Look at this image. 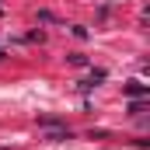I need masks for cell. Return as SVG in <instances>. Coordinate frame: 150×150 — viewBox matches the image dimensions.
<instances>
[{"label":"cell","mask_w":150,"mask_h":150,"mask_svg":"<svg viewBox=\"0 0 150 150\" xmlns=\"http://www.w3.org/2000/svg\"><path fill=\"white\" fill-rule=\"evenodd\" d=\"M126 91H129V94H136V98H143V94H147V87H143L140 80H133V84H126Z\"/></svg>","instance_id":"6da1fadb"},{"label":"cell","mask_w":150,"mask_h":150,"mask_svg":"<svg viewBox=\"0 0 150 150\" xmlns=\"http://www.w3.org/2000/svg\"><path fill=\"white\" fill-rule=\"evenodd\" d=\"M0 56H4V52H0Z\"/></svg>","instance_id":"7a4b0ae2"}]
</instances>
